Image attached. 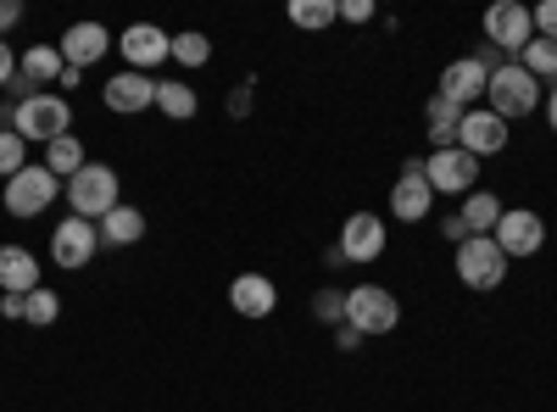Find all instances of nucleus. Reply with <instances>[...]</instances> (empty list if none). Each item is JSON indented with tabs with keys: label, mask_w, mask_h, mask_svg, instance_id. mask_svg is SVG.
Returning a JSON list of instances; mask_svg holds the SVG:
<instances>
[{
	"label": "nucleus",
	"mask_w": 557,
	"mask_h": 412,
	"mask_svg": "<svg viewBox=\"0 0 557 412\" xmlns=\"http://www.w3.org/2000/svg\"><path fill=\"white\" fill-rule=\"evenodd\" d=\"M457 146L469 157H496V151H507V123L491 107H469L462 112V128H457Z\"/></svg>",
	"instance_id": "16"
},
{
	"label": "nucleus",
	"mask_w": 557,
	"mask_h": 412,
	"mask_svg": "<svg viewBox=\"0 0 557 412\" xmlns=\"http://www.w3.org/2000/svg\"><path fill=\"white\" fill-rule=\"evenodd\" d=\"M228 307H235L240 317H251V324H262L268 312H278V285L268 279V273H240V279L228 285Z\"/></svg>",
	"instance_id": "18"
},
{
	"label": "nucleus",
	"mask_w": 557,
	"mask_h": 412,
	"mask_svg": "<svg viewBox=\"0 0 557 412\" xmlns=\"http://www.w3.org/2000/svg\"><path fill=\"white\" fill-rule=\"evenodd\" d=\"M396 324H401V301L385 285L346 290V329H357L362 340H374V335H391Z\"/></svg>",
	"instance_id": "4"
},
{
	"label": "nucleus",
	"mask_w": 557,
	"mask_h": 412,
	"mask_svg": "<svg viewBox=\"0 0 557 412\" xmlns=\"http://www.w3.org/2000/svg\"><path fill=\"white\" fill-rule=\"evenodd\" d=\"M335 17H341V0H290V23L307 34H323Z\"/></svg>",
	"instance_id": "25"
},
{
	"label": "nucleus",
	"mask_w": 557,
	"mask_h": 412,
	"mask_svg": "<svg viewBox=\"0 0 557 412\" xmlns=\"http://www.w3.org/2000/svg\"><path fill=\"white\" fill-rule=\"evenodd\" d=\"M12 84H17V51L0 39V89H12Z\"/></svg>",
	"instance_id": "32"
},
{
	"label": "nucleus",
	"mask_w": 557,
	"mask_h": 412,
	"mask_svg": "<svg viewBox=\"0 0 557 412\" xmlns=\"http://www.w3.org/2000/svg\"><path fill=\"white\" fill-rule=\"evenodd\" d=\"M57 185H62V178L45 167V162H28L17 178H7V196H0V201H7L12 217H39V212H51Z\"/></svg>",
	"instance_id": "5"
},
{
	"label": "nucleus",
	"mask_w": 557,
	"mask_h": 412,
	"mask_svg": "<svg viewBox=\"0 0 557 412\" xmlns=\"http://www.w3.org/2000/svg\"><path fill=\"white\" fill-rule=\"evenodd\" d=\"M335 340H341V351H357V346H362V335H357V329H346V324L335 329Z\"/></svg>",
	"instance_id": "38"
},
{
	"label": "nucleus",
	"mask_w": 557,
	"mask_h": 412,
	"mask_svg": "<svg viewBox=\"0 0 557 412\" xmlns=\"http://www.w3.org/2000/svg\"><path fill=\"white\" fill-rule=\"evenodd\" d=\"M84 162H89V157H84V140H78V134H62V140L45 146V167H51V173L62 178V185H67V178H73Z\"/></svg>",
	"instance_id": "24"
},
{
	"label": "nucleus",
	"mask_w": 557,
	"mask_h": 412,
	"mask_svg": "<svg viewBox=\"0 0 557 412\" xmlns=\"http://www.w3.org/2000/svg\"><path fill=\"white\" fill-rule=\"evenodd\" d=\"M519 67H524L535 84H541V78L557 84V45H552V39H530L524 51H519Z\"/></svg>",
	"instance_id": "26"
},
{
	"label": "nucleus",
	"mask_w": 557,
	"mask_h": 412,
	"mask_svg": "<svg viewBox=\"0 0 557 412\" xmlns=\"http://www.w3.org/2000/svg\"><path fill=\"white\" fill-rule=\"evenodd\" d=\"M312 317H318V324H330V329H341L346 324V290H318L312 296Z\"/></svg>",
	"instance_id": "30"
},
{
	"label": "nucleus",
	"mask_w": 557,
	"mask_h": 412,
	"mask_svg": "<svg viewBox=\"0 0 557 412\" xmlns=\"http://www.w3.org/2000/svg\"><path fill=\"white\" fill-rule=\"evenodd\" d=\"M23 167H28V140L7 123V128H0V178H17Z\"/></svg>",
	"instance_id": "29"
},
{
	"label": "nucleus",
	"mask_w": 557,
	"mask_h": 412,
	"mask_svg": "<svg viewBox=\"0 0 557 412\" xmlns=\"http://www.w3.org/2000/svg\"><path fill=\"white\" fill-rule=\"evenodd\" d=\"M530 23H535V39H552V45H557V0H541V7H530Z\"/></svg>",
	"instance_id": "31"
},
{
	"label": "nucleus",
	"mask_w": 557,
	"mask_h": 412,
	"mask_svg": "<svg viewBox=\"0 0 557 412\" xmlns=\"http://www.w3.org/2000/svg\"><path fill=\"white\" fill-rule=\"evenodd\" d=\"M546 123H552V134H557V84L546 89Z\"/></svg>",
	"instance_id": "39"
},
{
	"label": "nucleus",
	"mask_w": 557,
	"mask_h": 412,
	"mask_svg": "<svg viewBox=\"0 0 557 412\" xmlns=\"http://www.w3.org/2000/svg\"><path fill=\"white\" fill-rule=\"evenodd\" d=\"M62 190H67V201H73V217H89V223H101L112 207H123V178H117V167H107V162H84Z\"/></svg>",
	"instance_id": "1"
},
{
	"label": "nucleus",
	"mask_w": 557,
	"mask_h": 412,
	"mask_svg": "<svg viewBox=\"0 0 557 412\" xmlns=\"http://www.w3.org/2000/svg\"><path fill=\"white\" fill-rule=\"evenodd\" d=\"M157 112H162V117H173V123H190V117L201 112V96H196L190 84L168 78V84H157Z\"/></svg>",
	"instance_id": "23"
},
{
	"label": "nucleus",
	"mask_w": 557,
	"mask_h": 412,
	"mask_svg": "<svg viewBox=\"0 0 557 412\" xmlns=\"http://www.w3.org/2000/svg\"><path fill=\"white\" fill-rule=\"evenodd\" d=\"M485 39H491V51H502V57H519L524 45L535 39L530 7H519V0H496V7L485 12Z\"/></svg>",
	"instance_id": "10"
},
{
	"label": "nucleus",
	"mask_w": 557,
	"mask_h": 412,
	"mask_svg": "<svg viewBox=\"0 0 557 412\" xmlns=\"http://www.w3.org/2000/svg\"><path fill=\"white\" fill-rule=\"evenodd\" d=\"M17 23H23V7H17V0H0V39H7Z\"/></svg>",
	"instance_id": "34"
},
{
	"label": "nucleus",
	"mask_w": 557,
	"mask_h": 412,
	"mask_svg": "<svg viewBox=\"0 0 557 412\" xmlns=\"http://www.w3.org/2000/svg\"><path fill=\"white\" fill-rule=\"evenodd\" d=\"M96 228H101V246H117V251H123V246H139V240H146V212L123 201V207H112Z\"/></svg>",
	"instance_id": "20"
},
{
	"label": "nucleus",
	"mask_w": 557,
	"mask_h": 412,
	"mask_svg": "<svg viewBox=\"0 0 557 412\" xmlns=\"http://www.w3.org/2000/svg\"><path fill=\"white\" fill-rule=\"evenodd\" d=\"M39 290V257L28 246H0V296H34Z\"/></svg>",
	"instance_id": "19"
},
{
	"label": "nucleus",
	"mask_w": 557,
	"mask_h": 412,
	"mask_svg": "<svg viewBox=\"0 0 557 412\" xmlns=\"http://www.w3.org/2000/svg\"><path fill=\"white\" fill-rule=\"evenodd\" d=\"M424 173H430V190L435 196H469V190H480V157H469L462 146L430 151L424 157Z\"/></svg>",
	"instance_id": "8"
},
{
	"label": "nucleus",
	"mask_w": 557,
	"mask_h": 412,
	"mask_svg": "<svg viewBox=\"0 0 557 412\" xmlns=\"http://www.w3.org/2000/svg\"><path fill=\"white\" fill-rule=\"evenodd\" d=\"M117 51H123V62H128L134 73H151V67H162V62L173 57V34L157 28V23H128V28L117 34Z\"/></svg>",
	"instance_id": "12"
},
{
	"label": "nucleus",
	"mask_w": 557,
	"mask_h": 412,
	"mask_svg": "<svg viewBox=\"0 0 557 412\" xmlns=\"http://www.w3.org/2000/svg\"><path fill=\"white\" fill-rule=\"evenodd\" d=\"M57 317H62V296L39 285V290L28 296V307H23V324H34V329H51Z\"/></svg>",
	"instance_id": "28"
},
{
	"label": "nucleus",
	"mask_w": 557,
	"mask_h": 412,
	"mask_svg": "<svg viewBox=\"0 0 557 412\" xmlns=\"http://www.w3.org/2000/svg\"><path fill=\"white\" fill-rule=\"evenodd\" d=\"M491 240L502 246L507 262H513V257H535V251L546 246V223H541V212H530V207H502V223H496Z\"/></svg>",
	"instance_id": "11"
},
{
	"label": "nucleus",
	"mask_w": 557,
	"mask_h": 412,
	"mask_svg": "<svg viewBox=\"0 0 557 412\" xmlns=\"http://www.w3.org/2000/svg\"><path fill=\"white\" fill-rule=\"evenodd\" d=\"M112 45H117V39L107 34V23L84 17V23H67V34L57 39V51H62V62H67V67H78V73H84V67H96V62L112 51Z\"/></svg>",
	"instance_id": "14"
},
{
	"label": "nucleus",
	"mask_w": 557,
	"mask_h": 412,
	"mask_svg": "<svg viewBox=\"0 0 557 412\" xmlns=\"http://www.w3.org/2000/svg\"><path fill=\"white\" fill-rule=\"evenodd\" d=\"M28 296H0V317H23Z\"/></svg>",
	"instance_id": "36"
},
{
	"label": "nucleus",
	"mask_w": 557,
	"mask_h": 412,
	"mask_svg": "<svg viewBox=\"0 0 557 412\" xmlns=\"http://www.w3.org/2000/svg\"><path fill=\"white\" fill-rule=\"evenodd\" d=\"M424 123H430V146H435V151H451V146H457V128H462V107L446 101V96H430Z\"/></svg>",
	"instance_id": "21"
},
{
	"label": "nucleus",
	"mask_w": 557,
	"mask_h": 412,
	"mask_svg": "<svg viewBox=\"0 0 557 412\" xmlns=\"http://www.w3.org/2000/svg\"><path fill=\"white\" fill-rule=\"evenodd\" d=\"M173 62H184V67H207V62H212V39H207L201 28L173 34Z\"/></svg>",
	"instance_id": "27"
},
{
	"label": "nucleus",
	"mask_w": 557,
	"mask_h": 412,
	"mask_svg": "<svg viewBox=\"0 0 557 412\" xmlns=\"http://www.w3.org/2000/svg\"><path fill=\"white\" fill-rule=\"evenodd\" d=\"M485 107L502 117V123H513V117H530L541 107V84L519 67V62H502L491 67V84H485Z\"/></svg>",
	"instance_id": "3"
},
{
	"label": "nucleus",
	"mask_w": 557,
	"mask_h": 412,
	"mask_svg": "<svg viewBox=\"0 0 557 412\" xmlns=\"http://www.w3.org/2000/svg\"><path fill=\"white\" fill-rule=\"evenodd\" d=\"M485 84H491V67H485L480 57H457V62H446L435 96H446V101H457L462 112H469V107L485 96Z\"/></svg>",
	"instance_id": "17"
},
{
	"label": "nucleus",
	"mask_w": 557,
	"mask_h": 412,
	"mask_svg": "<svg viewBox=\"0 0 557 412\" xmlns=\"http://www.w3.org/2000/svg\"><path fill=\"white\" fill-rule=\"evenodd\" d=\"M457 223L469 228V235H496V223H502V201H496L491 190H469V196H462Z\"/></svg>",
	"instance_id": "22"
},
{
	"label": "nucleus",
	"mask_w": 557,
	"mask_h": 412,
	"mask_svg": "<svg viewBox=\"0 0 557 412\" xmlns=\"http://www.w3.org/2000/svg\"><path fill=\"white\" fill-rule=\"evenodd\" d=\"M457 279L469 285V290H496L507 279V257L491 235H469L457 246Z\"/></svg>",
	"instance_id": "6"
},
{
	"label": "nucleus",
	"mask_w": 557,
	"mask_h": 412,
	"mask_svg": "<svg viewBox=\"0 0 557 412\" xmlns=\"http://www.w3.org/2000/svg\"><path fill=\"white\" fill-rule=\"evenodd\" d=\"M101 101H107L117 117H134V112L157 107V78H151V73H134V67H123V73H112V78H107Z\"/></svg>",
	"instance_id": "15"
},
{
	"label": "nucleus",
	"mask_w": 557,
	"mask_h": 412,
	"mask_svg": "<svg viewBox=\"0 0 557 412\" xmlns=\"http://www.w3.org/2000/svg\"><path fill=\"white\" fill-rule=\"evenodd\" d=\"M385 246H391V228H385V217H374V212H351V217L341 223V240H335L341 262H357V267L380 262Z\"/></svg>",
	"instance_id": "7"
},
{
	"label": "nucleus",
	"mask_w": 557,
	"mask_h": 412,
	"mask_svg": "<svg viewBox=\"0 0 557 412\" xmlns=\"http://www.w3.org/2000/svg\"><path fill=\"white\" fill-rule=\"evenodd\" d=\"M228 112L246 117V112H251V89H228Z\"/></svg>",
	"instance_id": "35"
},
{
	"label": "nucleus",
	"mask_w": 557,
	"mask_h": 412,
	"mask_svg": "<svg viewBox=\"0 0 557 412\" xmlns=\"http://www.w3.org/2000/svg\"><path fill=\"white\" fill-rule=\"evenodd\" d=\"M341 17L346 23H374V0H341Z\"/></svg>",
	"instance_id": "33"
},
{
	"label": "nucleus",
	"mask_w": 557,
	"mask_h": 412,
	"mask_svg": "<svg viewBox=\"0 0 557 412\" xmlns=\"http://www.w3.org/2000/svg\"><path fill=\"white\" fill-rule=\"evenodd\" d=\"M96 251H101V228L89 223V217H62L57 228H51V262L57 267H89L96 262Z\"/></svg>",
	"instance_id": "9"
},
{
	"label": "nucleus",
	"mask_w": 557,
	"mask_h": 412,
	"mask_svg": "<svg viewBox=\"0 0 557 412\" xmlns=\"http://www.w3.org/2000/svg\"><path fill=\"white\" fill-rule=\"evenodd\" d=\"M441 235H446V240H451V246H462V240H469V228H462V223H457V217H446V223H441Z\"/></svg>",
	"instance_id": "37"
},
{
	"label": "nucleus",
	"mask_w": 557,
	"mask_h": 412,
	"mask_svg": "<svg viewBox=\"0 0 557 412\" xmlns=\"http://www.w3.org/2000/svg\"><path fill=\"white\" fill-rule=\"evenodd\" d=\"M12 128L23 134V140L34 146H51V140H62V134H73V107H67V96H51V89H39V96H23L17 107H12Z\"/></svg>",
	"instance_id": "2"
},
{
	"label": "nucleus",
	"mask_w": 557,
	"mask_h": 412,
	"mask_svg": "<svg viewBox=\"0 0 557 412\" xmlns=\"http://www.w3.org/2000/svg\"><path fill=\"white\" fill-rule=\"evenodd\" d=\"M430 207H435V190H430L424 162H401V178L391 185V217L418 223V217H430Z\"/></svg>",
	"instance_id": "13"
}]
</instances>
